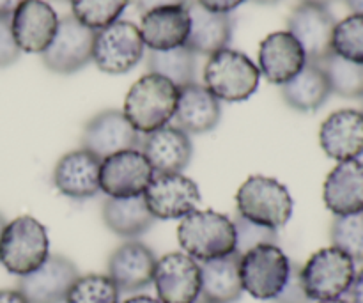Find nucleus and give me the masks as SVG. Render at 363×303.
Listing matches in <instances>:
<instances>
[{
    "label": "nucleus",
    "mask_w": 363,
    "mask_h": 303,
    "mask_svg": "<svg viewBox=\"0 0 363 303\" xmlns=\"http://www.w3.org/2000/svg\"><path fill=\"white\" fill-rule=\"evenodd\" d=\"M179 89L156 73L138 78L128 91L123 114L138 133H152L174 119Z\"/></svg>",
    "instance_id": "nucleus-1"
},
{
    "label": "nucleus",
    "mask_w": 363,
    "mask_h": 303,
    "mask_svg": "<svg viewBox=\"0 0 363 303\" xmlns=\"http://www.w3.org/2000/svg\"><path fill=\"white\" fill-rule=\"evenodd\" d=\"M177 240L184 254L195 261H211L236 252V231L233 220L213 209H195L181 219Z\"/></svg>",
    "instance_id": "nucleus-2"
},
{
    "label": "nucleus",
    "mask_w": 363,
    "mask_h": 303,
    "mask_svg": "<svg viewBox=\"0 0 363 303\" xmlns=\"http://www.w3.org/2000/svg\"><path fill=\"white\" fill-rule=\"evenodd\" d=\"M50 255L45 226L34 216H18L6 224L0 236V265L9 273L23 277L38 270Z\"/></svg>",
    "instance_id": "nucleus-3"
},
{
    "label": "nucleus",
    "mask_w": 363,
    "mask_h": 303,
    "mask_svg": "<svg viewBox=\"0 0 363 303\" xmlns=\"http://www.w3.org/2000/svg\"><path fill=\"white\" fill-rule=\"evenodd\" d=\"M261 71L248 55L223 48L209 55L204 66V87L218 101H245L257 91Z\"/></svg>",
    "instance_id": "nucleus-4"
},
{
    "label": "nucleus",
    "mask_w": 363,
    "mask_h": 303,
    "mask_svg": "<svg viewBox=\"0 0 363 303\" xmlns=\"http://www.w3.org/2000/svg\"><path fill=\"white\" fill-rule=\"evenodd\" d=\"M238 215L259 226L279 231L293 216L294 202L280 181L266 176H252L236 194Z\"/></svg>",
    "instance_id": "nucleus-5"
},
{
    "label": "nucleus",
    "mask_w": 363,
    "mask_h": 303,
    "mask_svg": "<svg viewBox=\"0 0 363 303\" xmlns=\"http://www.w3.org/2000/svg\"><path fill=\"white\" fill-rule=\"evenodd\" d=\"M357 263L335 247H326L311 255L301 266V282L312 302L340 298L350 291L357 275Z\"/></svg>",
    "instance_id": "nucleus-6"
},
{
    "label": "nucleus",
    "mask_w": 363,
    "mask_h": 303,
    "mask_svg": "<svg viewBox=\"0 0 363 303\" xmlns=\"http://www.w3.org/2000/svg\"><path fill=\"white\" fill-rule=\"evenodd\" d=\"M289 258L279 245H259L240 259L243 291L257 300H275L289 279Z\"/></svg>",
    "instance_id": "nucleus-7"
},
{
    "label": "nucleus",
    "mask_w": 363,
    "mask_h": 303,
    "mask_svg": "<svg viewBox=\"0 0 363 303\" xmlns=\"http://www.w3.org/2000/svg\"><path fill=\"white\" fill-rule=\"evenodd\" d=\"M144 48L140 28L131 21L117 20L116 23L96 32L92 62L103 73L123 75L140 62Z\"/></svg>",
    "instance_id": "nucleus-8"
},
{
    "label": "nucleus",
    "mask_w": 363,
    "mask_h": 303,
    "mask_svg": "<svg viewBox=\"0 0 363 303\" xmlns=\"http://www.w3.org/2000/svg\"><path fill=\"white\" fill-rule=\"evenodd\" d=\"M96 32L82 25L73 14L59 20L55 38L41 53L43 64L57 75H73L92 60Z\"/></svg>",
    "instance_id": "nucleus-9"
},
{
    "label": "nucleus",
    "mask_w": 363,
    "mask_h": 303,
    "mask_svg": "<svg viewBox=\"0 0 363 303\" xmlns=\"http://www.w3.org/2000/svg\"><path fill=\"white\" fill-rule=\"evenodd\" d=\"M155 177L151 163L138 149H128L101 160L99 188L106 197L130 199L144 195Z\"/></svg>",
    "instance_id": "nucleus-10"
},
{
    "label": "nucleus",
    "mask_w": 363,
    "mask_h": 303,
    "mask_svg": "<svg viewBox=\"0 0 363 303\" xmlns=\"http://www.w3.org/2000/svg\"><path fill=\"white\" fill-rule=\"evenodd\" d=\"M144 201L155 219H184L195 211L201 202V190L197 183L183 172L155 174L144 192Z\"/></svg>",
    "instance_id": "nucleus-11"
},
{
    "label": "nucleus",
    "mask_w": 363,
    "mask_h": 303,
    "mask_svg": "<svg viewBox=\"0 0 363 303\" xmlns=\"http://www.w3.org/2000/svg\"><path fill=\"white\" fill-rule=\"evenodd\" d=\"M152 284L162 303L201 300V265L184 252H170L156 261Z\"/></svg>",
    "instance_id": "nucleus-12"
},
{
    "label": "nucleus",
    "mask_w": 363,
    "mask_h": 303,
    "mask_svg": "<svg viewBox=\"0 0 363 303\" xmlns=\"http://www.w3.org/2000/svg\"><path fill=\"white\" fill-rule=\"evenodd\" d=\"M335 25L337 21L328 7L318 4L301 2L287 18V32L300 43L308 62H321L332 55Z\"/></svg>",
    "instance_id": "nucleus-13"
},
{
    "label": "nucleus",
    "mask_w": 363,
    "mask_h": 303,
    "mask_svg": "<svg viewBox=\"0 0 363 303\" xmlns=\"http://www.w3.org/2000/svg\"><path fill=\"white\" fill-rule=\"evenodd\" d=\"M140 145V133L135 131L121 110H103L85 124L82 148L99 160Z\"/></svg>",
    "instance_id": "nucleus-14"
},
{
    "label": "nucleus",
    "mask_w": 363,
    "mask_h": 303,
    "mask_svg": "<svg viewBox=\"0 0 363 303\" xmlns=\"http://www.w3.org/2000/svg\"><path fill=\"white\" fill-rule=\"evenodd\" d=\"M78 277L73 261L53 254L38 270L20 277L16 290L28 303H62Z\"/></svg>",
    "instance_id": "nucleus-15"
},
{
    "label": "nucleus",
    "mask_w": 363,
    "mask_h": 303,
    "mask_svg": "<svg viewBox=\"0 0 363 303\" xmlns=\"http://www.w3.org/2000/svg\"><path fill=\"white\" fill-rule=\"evenodd\" d=\"M59 16L45 0H25L11 16V32L20 52L43 53L55 38Z\"/></svg>",
    "instance_id": "nucleus-16"
},
{
    "label": "nucleus",
    "mask_w": 363,
    "mask_h": 303,
    "mask_svg": "<svg viewBox=\"0 0 363 303\" xmlns=\"http://www.w3.org/2000/svg\"><path fill=\"white\" fill-rule=\"evenodd\" d=\"M101 160L84 148L60 156L53 169V184L66 197L74 201L92 199L101 192L99 188Z\"/></svg>",
    "instance_id": "nucleus-17"
},
{
    "label": "nucleus",
    "mask_w": 363,
    "mask_h": 303,
    "mask_svg": "<svg viewBox=\"0 0 363 303\" xmlns=\"http://www.w3.org/2000/svg\"><path fill=\"white\" fill-rule=\"evenodd\" d=\"M319 144L337 162L358 160L363 155V112L342 109L330 114L319 128Z\"/></svg>",
    "instance_id": "nucleus-18"
},
{
    "label": "nucleus",
    "mask_w": 363,
    "mask_h": 303,
    "mask_svg": "<svg viewBox=\"0 0 363 303\" xmlns=\"http://www.w3.org/2000/svg\"><path fill=\"white\" fill-rule=\"evenodd\" d=\"M156 261L155 252L140 241H126L112 252L108 259V273L117 290L124 293L145 290L152 284Z\"/></svg>",
    "instance_id": "nucleus-19"
},
{
    "label": "nucleus",
    "mask_w": 363,
    "mask_h": 303,
    "mask_svg": "<svg viewBox=\"0 0 363 303\" xmlns=\"http://www.w3.org/2000/svg\"><path fill=\"white\" fill-rule=\"evenodd\" d=\"M305 64H307V55L291 32H273L261 43L259 71L272 84H287L303 70Z\"/></svg>",
    "instance_id": "nucleus-20"
},
{
    "label": "nucleus",
    "mask_w": 363,
    "mask_h": 303,
    "mask_svg": "<svg viewBox=\"0 0 363 303\" xmlns=\"http://www.w3.org/2000/svg\"><path fill=\"white\" fill-rule=\"evenodd\" d=\"M142 41L155 52L186 45L190 34V14L186 4L165 6L142 14Z\"/></svg>",
    "instance_id": "nucleus-21"
},
{
    "label": "nucleus",
    "mask_w": 363,
    "mask_h": 303,
    "mask_svg": "<svg viewBox=\"0 0 363 303\" xmlns=\"http://www.w3.org/2000/svg\"><path fill=\"white\" fill-rule=\"evenodd\" d=\"M142 153L151 163L155 174L183 172L194 155V145L186 131L167 124L145 135Z\"/></svg>",
    "instance_id": "nucleus-22"
},
{
    "label": "nucleus",
    "mask_w": 363,
    "mask_h": 303,
    "mask_svg": "<svg viewBox=\"0 0 363 303\" xmlns=\"http://www.w3.org/2000/svg\"><path fill=\"white\" fill-rule=\"evenodd\" d=\"M323 201L335 216L363 211V162H339L323 184Z\"/></svg>",
    "instance_id": "nucleus-23"
},
{
    "label": "nucleus",
    "mask_w": 363,
    "mask_h": 303,
    "mask_svg": "<svg viewBox=\"0 0 363 303\" xmlns=\"http://www.w3.org/2000/svg\"><path fill=\"white\" fill-rule=\"evenodd\" d=\"M174 119L177 128L188 135L208 133L218 126L222 119V105L204 85L194 82L179 89Z\"/></svg>",
    "instance_id": "nucleus-24"
},
{
    "label": "nucleus",
    "mask_w": 363,
    "mask_h": 303,
    "mask_svg": "<svg viewBox=\"0 0 363 303\" xmlns=\"http://www.w3.org/2000/svg\"><path fill=\"white\" fill-rule=\"evenodd\" d=\"M190 34L186 45L195 55H213L227 48L233 39V18L204 9L197 0H188Z\"/></svg>",
    "instance_id": "nucleus-25"
},
{
    "label": "nucleus",
    "mask_w": 363,
    "mask_h": 303,
    "mask_svg": "<svg viewBox=\"0 0 363 303\" xmlns=\"http://www.w3.org/2000/svg\"><path fill=\"white\" fill-rule=\"evenodd\" d=\"M240 254L211 259L201 265V300L206 303H234L243 294L240 277Z\"/></svg>",
    "instance_id": "nucleus-26"
},
{
    "label": "nucleus",
    "mask_w": 363,
    "mask_h": 303,
    "mask_svg": "<svg viewBox=\"0 0 363 303\" xmlns=\"http://www.w3.org/2000/svg\"><path fill=\"white\" fill-rule=\"evenodd\" d=\"M332 94L326 73L318 62H308L303 70L282 85V98L298 112H315Z\"/></svg>",
    "instance_id": "nucleus-27"
},
{
    "label": "nucleus",
    "mask_w": 363,
    "mask_h": 303,
    "mask_svg": "<svg viewBox=\"0 0 363 303\" xmlns=\"http://www.w3.org/2000/svg\"><path fill=\"white\" fill-rule=\"evenodd\" d=\"M101 215L105 226L113 234L128 240L147 233L156 220L145 204L144 195L130 199H105Z\"/></svg>",
    "instance_id": "nucleus-28"
},
{
    "label": "nucleus",
    "mask_w": 363,
    "mask_h": 303,
    "mask_svg": "<svg viewBox=\"0 0 363 303\" xmlns=\"http://www.w3.org/2000/svg\"><path fill=\"white\" fill-rule=\"evenodd\" d=\"M149 73H156L172 82L177 89L190 85L197 77V55L188 46L155 52L147 55Z\"/></svg>",
    "instance_id": "nucleus-29"
},
{
    "label": "nucleus",
    "mask_w": 363,
    "mask_h": 303,
    "mask_svg": "<svg viewBox=\"0 0 363 303\" xmlns=\"http://www.w3.org/2000/svg\"><path fill=\"white\" fill-rule=\"evenodd\" d=\"M326 73L332 92L350 99H363V64L351 62L337 53L318 62Z\"/></svg>",
    "instance_id": "nucleus-30"
},
{
    "label": "nucleus",
    "mask_w": 363,
    "mask_h": 303,
    "mask_svg": "<svg viewBox=\"0 0 363 303\" xmlns=\"http://www.w3.org/2000/svg\"><path fill=\"white\" fill-rule=\"evenodd\" d=\"M71 14L91 31L98 32L116 23L130 0H69Z\"/></svg>",
    "instance_id": "nucleus-31"
},
{
    "label": "nucleus",
    "mask_w": 363,
    "mask_h": 303,
    "mask_svg": "<svg viewBox=\"0 0 363 303\" xmlns=\"http://www.w3.org/2000/svg\"><path fill=\"white\" fill-rule=\"evenodd\" d=\"M116 284L108 275H82L74 280L64 303H119Z\"/></svg>",
    "instance_id": "nucleus-32"
},
{
    "label": "nucleus",
    "mask_w": 363,
    "mask_h": 303,
    "mask_svg": "<svg viewBox=\"0 0 363 303\" xmlns=\"http://www.w3.org/2000/svg\"><path fill=\"white\" fill-rule=\"evenodd\" d=\"M332 247L350 255L354 263H363V211L335 216L330 229Z\"/></svg>",
    "instance_id": "nucleus-33"
},
{
    "label": "nucleus",
    "mask_w": 363,
    "mask_h": 303,
    "mask_svg": "<svg viewBox=\"0 0 363 303\" xmlns=\"http://www.w3.org/2000/svg\"><path fill=\"white\" fill-rule=\"evenodd\" d=\"M332 48L342 59L363 64V14H350L335 25Z\"/></svg>",
    "instance_id": "nucleus-34"
},
{
    "label": "nucleus",
    "mask_w": 363,
    "mask_h": 303,
    "mask_svg": "<svg viewBox=\"0 0 363 303\" xmlns=\"http://www.w3.org/2000/svg\"><path fill=\"white\" fill-rule=\"evenodd\" d=\"M234 231H236V254L243 255L245 252L252 250L259 245H277L279 233L272 227L259 226L238 215L233 220Z\"/></svg>",
    "instance_id": "nucleus-35"
},
{
    "label": "nucleus",
    "mask_w": 363,
    "mask_h": 303,
    "mask_svg": "<svg viewBox=\"0 0 363 303\" xmlns=\"http://www.w3.org/2000/svg\"><path fill=\"white\" fill-rule=\"evenodd\" d=\"M275 303H311L312 300L305 293L303 282H301V266L291 265L289 279L286 286L280 291L279 297L273 300Z\"/></svg>",
    "instance_id": "nucleus-36"
},
{
    "label": "nucleus",
    "mask_w": 363,
    "mask_h": 303,
    "mask_svg": "<svg viewBox=\"0 0 363 303\" xmlns=\"http://www.w3.org/2000/svg\"><path fill=\"white\" fill-rule=\"evenodd\" d=\"M20 53L11 32V18L0 16V67H7L16 62Z\"/></svg>",
    "instance_id": "nucleus-37"
},
{
    "label": "nucleus",
    "mask_w": 363,
    "mask_h": 303,
    "mask_svg": "<svg viewBox=\"0 0 363 303\" xmlns=\"http://www.w3.org/2000/svg\"><path fill=\"white\" fill-rule=\"evenodd\" d=\"M204 9L213 11V13H222L229 14L230 11H234L236 7H240L241 4L247 2V0H197Z\"/></svg>",
    "instance_id": "nucleus-38"
},
{
    "label": "nucleus",
    "mask_w": 363,
    "mask_h": 303,
    "mask_svg": "<svg viewBox=\"0 0 363 303\" xmlns=\"http://www.w3.org/2000/svg\"><path fill=\"white\" fill-rule=\"evenodd\" d=\"M177 4H188V0H135V6L140 11V14L149 13L152 9L165 6H177Z\"/></svg>",
    "instance_id": "nucleus-39"
},
{
    "label": "nucleus",
    "mask_w": 363,
    "mask_h": 303,
    "mask_svg": "<svg viewBox=\"0 0 363 303\" xmlns=\"http://www.w3.org/2000/svg\"><path fill=\"white\" fill-rule=\"evenodd\" d=\"M347 293L351 294V303H363V268L354 275V280Z\"/></svg>",
    "instance_id": "nucleus-40"
},
{
    "label": "nucleus",
    "mask_w": 363,
    "mask_h": 303,
    "mask_svg": "<svg viewBox=\"0 0 363 303\" xmlns=\"http://www.w3.org/2000/svg\"><path fill=\"white\" fill-rule=\"evenodd\" d=\"M0 303H28L18 290H0Z\"/></svg>",
    "instance_id": "nucleus-41"
},
{
    "label": "nucleus",
    "mask_w": 363,
    "mask_h": 303,
    "mask_svg": "<svg viewBox=\"0 0 363 303\" xmlns=\"http://www.w3.org/2000/svg\"><path fill=\"white\" fill-rule=\"evenodd\" d=\"M23 2L25 0H0V16L11 18Z\"/></svg>",
    "instance_id": "nucleus-42"
},
{
    "label": "nucleus",
    "mask_w": 363,
    "mask_h": 303,
    "mask_svg": "<svg viewBox=\"0 0 363 303\" xmlns=\"http://www.w3.org/2000/svg\"><path fill=\"white\" fill-rule=\"evenodd\" d=\"M123 303H162V302L156 300V298L145 297V294H138V297L128 298V300H124Z\"/></svg>",
    "instance_id": "nucleus-43"
},
{
    "label": "nucleus",
    "mask_w": 363,
    "mask_h": 303,
    "mask_svg": "<svg viewBox=\"0 0 363 303\" xmlns=\"http://www.w3.org/2000/svg\"><path fill=\"white\" fill-rule=\"evenodd\" d=\"M344 2L353 11V14H363V0H344Z\"/></svg>",
    "instance_id": "nucleus-44"
},
{
    "label": "nucleus",
    "mask_w": 363,
    "mask_h": 303,
    "mask_svg": "<svg viewBox=\"0 0 363 303\" xmlns=\"http://www.w3.org/2000/svg\"><path fill=\"white\" fill-rule=\"evenodd\" d=\"M301 2H307V4H318V6H328V4L335 2V0H301Z\"/></svg>",
    "instance_id": "nucleus-45"
},
{
    "label": "nucleus",
    "mask_w": 363,
    "mask_h": 303,
    "mask_svg": "<svg viewBox=\"0 0 363 303\" xmlns=\"http://www.w3.org/2000/svg\"><path fill=\"white\" fill-rule=\"evenodd\" d=\"M252 2H255V4H262V6H272V4L280 2V0H252Z\"/></svg>",
    "instance_id": "nucleus-46"
},
{
    "label": "nucleus",
    "mask_w": 363,
    "mask_h": 303,
    "mask_svg": "<svg viewBox=\"0 0 363 303\" xmlns=\"http://www.w3.org/2000/svg\"><path fill=\"white\" fill-rule=\"evenodd\" d=\"M319 303H351L350 300H344V298H333V300H325Z\"/></svg>",
    "instance_id": "nucleus-47"
},
{
    "label": "nucleus",
    "mask_w": 363,
    "mask_h": 303,
    "mask_svg": "<svg viewBox=\"0 0 363 303\" xmlns=\"http://www.w3.org/2000/svg\"><path fill=\"white\" fill-rule=\"evenodd\" d=\"M6 219H4V215L2 213H0V236H2V231H4V227H6Z\"/></svg>",
    "instance_id": "nucleus-48"
},
{
    "label": "nucleus",
    "mask_w": 363,
    "mask_h": 303,
    "mask_svg": "<svg viewBox=\"0 0 363 303\" xmlns=\"http://www.w3.org/2000/svg\"><path fill=\"white\" fill-rule=\"evenodd\" d=\"M55 2H69V0H55Z\"/></svg>",
    "instance_id": "nucleus-49"
},
{
    "label": "nucleus",
    "mask_w": 363,
    "mask_h": 303,
    "mask_svg": "<svg viewBox=\"0 0 363 303\" xmlns=\"http://www.w3.org/2000/svg\"><path fill=\"white\" fill-rule=\"evenodd\" d=\"M195 303H206V302H202V300H199V302H195Z\"/></svg>",
    "instance_id": "nucleus-50"
}]
</instances>
